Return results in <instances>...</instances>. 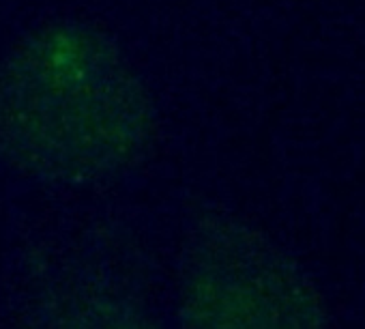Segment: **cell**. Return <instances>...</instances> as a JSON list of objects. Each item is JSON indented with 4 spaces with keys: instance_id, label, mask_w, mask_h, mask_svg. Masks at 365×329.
<instances>
[{
    "instance_id": "1",
    "label": "cell",
    "mask_w": 365,
    "mask_h": 329,
    "mask_svg": "<svg viewBox=\"0 0 365 329\" xmlns=\"http://www.w3.org/2000/svg\"><path fill=\"white\" fill-rule=\"evenodd\" d=\"M267 263L211 267L187 297L185 329H318V316L294 280Z\"/></svg>"
}]
</instances>
